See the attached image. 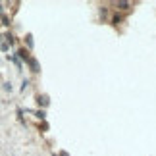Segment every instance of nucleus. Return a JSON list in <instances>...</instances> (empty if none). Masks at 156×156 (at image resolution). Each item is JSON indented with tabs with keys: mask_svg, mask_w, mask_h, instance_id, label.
I'll return each mask as SVG.
<instances>
[{
	"mask_svg": "<svg viewBox=\"0 0 156 156\" xmlns=\"http://www.w3.org/2000/svg\"><path fill=\"white\" fill-rule=\"evenodd\" d=\"M2 87H4V91H6V93H12V91H14V87H12V83H10V81H4V85H2Z\"/></svg>",
	"mask_w": 156,
	"mask_h": 156,
	"instance_id": "0eeeda50",
	"label": "nucleus"
},
{
	"mask_svg": "<svg viewBox=\"0 0 156 156\" xmlns=\"http://www.w3.org/2000/svg\"><path fill=\"white\" fill-rule=\"evenodd\" d=\"M37 104L43 106V108H46V106L50 104V98L46 97V94H37Z\"/></svg>",
	"mask_w": 156,
	"mask_h": 156,
	"instance_id": "7ed1b4c3",
	"label": "nucleus"
},
{
	"mask_svg": "<svg viewBox=\"0 0 156 156\" xmlns=\"http://www.w3.org/2000/svg\"><path fill=\"white\" fill-rule=\"evenodd\" d=\"M35 116H37L39 119H46V112L44 110H37V112H35Z\"/></svg>",
	"mask_w": 156,
	"mask_h": 156,
	"instance_id": "1a4fd4ad",
	"label": "nucleus"
},
{
	"mask_svg": "<svg viewBox=\"0 0 156 156\" xmlns=\"http://www.w3.org/2000/svg\"><path fill=\"white\" fill-rule=\"evenodd\" d=\"M27 87H29V79H23V83H21V93H25Z\"/></svg>",
	"mask_w": 156,
	"mask_h": 156,
	"instance_id": "f8f14e48",
	"label": "nucleus"
},
{
	"mask_svg": "<svg viewBox=\"0 0 156 156\" xmlns=\"http://www.w3.org/2000/svg\"><path fill=\"white\" fill-rule=\"evenodd\" d=\"M25 44H27V50H31L33 46H35V43H33V35H31V33L25 35Z\"/></svg>",
	"mask_w": 156,
	"mask_h": 156,
	"instance_id": "39448f33",
	"label": "nucleus"
},
{
	"mask_svg": "<svg viewBox=\"0 0 156 156\" xmlns=\"http://www.w3.org/2000/svg\"><path fill=\"white\" fill-rule=\"evenodd\" d=\"M119 21H122V16H119V14H116V16L112 17V23H114V25H118Z\"/></svg>",
	"mask_w": 156,
	"mask_h": 156,
	"instance_id": "9d476101",
	"label": "nucleus"
},
{
	"mask_svg": "<svg viewBox=\"0 0 156 156\" xmlns=\"http://www.w3.org/2000/svg\"><path fill=\"white\" fill-rule=\"evenodd\" d=\"M0 50H2V52H8V50H10L8 43H0Z\"/></svg>",
	"mask_w": 156,
	"mask_h": 156,
	"instance_id": "9b49d317",
	"label": "nucleus"
},
{
	"mask_svg": "<svg viewBox=\"0 0 156 156\" xmlns=\"http://www.w3.org/2000/svg\"><path fill=\"white\" fill-rule=\"evenodd\" d=\"M116 8H118V10H129L131 4H129V2H116Z\"/></svg>",
	"mask_w": 156,
	"mask_h": 156,
	"instance_id": "423d86ee",
	"label": "nucleus"
},
{
	"mask_svg": "<svg viewBox=\"0 0 156 156\" xmlns=\"http://www.w3.org/2000/svg\"><path fill=\"white\" fill-rule=\"evenodd\" d=\"M2 6H4V4H2V2H0V16H2V14H4V8H2Z\"/></svg>",
	"mask_w": 156,
	"mask_h": 156,
	"instance_id": "4468645a",
	"label": "nucleus"
},
{
	"mask_svg": "<svg viewBox=\"0 0 156 156\" xmlns=\"http://www.w3.org/2000/svg\"><path fill=\"white\" fill-rule=\"evenodd\" d=\"M8 60H12V62H14V64H16V68H17V69H20V71L23 69V64H21V60H20V58H17V56H16V54H12V56H8Z\"/></svg>",
	"mask_w": 156,
	"mask_h": 156,
	"instance_id": "20e7f679",
	"label": "nucleus"
},
{
	"mask_svg": "<svg viewBox=\"0 0 156 156\" xmlns=\"http://www.w3.org/2000/svg\"><path fill=\"white\" fill-rule=\"evenodd\" d=\"M29 68H31V71H33V73H39V71H41V66H39V62H37V58H29Z\"/></svg>",
	"mask_w": 156,
	"mask_h": 156,
	"instance_id": "f03ea898",
	"label": "nucleus"
},
{
	"mask_svg": "<svg viewBox=\"0 0 156 156\" xmlns=\"http://www.w3.org/2000/svg\"><path fill=\"white\" fill-rule=\"evenodd\" d=\"M0 17H2V25H4V27H10V17L6 16V14H2Z\"/></svg>",
	"mask_w": 156,
	"mask_h": 156,
	"instance_id": "6e6552de",
	"label": "nucleus"
},
{
	"mask_svg": "<svg viewBox=\"0 0 156 156\" xmlns=\"http://www.w3.org/2000/svg\"><path fill=\"white\" fill-rule=\"evenodd\" d=\"M54 156H69L68 152H60V154H54Z\"/></svg>",
	"mask_w": 156,
	"mask_h": 156,
	"instance_id": "ddd939ff",
	"label": "nucleus"
},
{
	"mask_svg": "<svg viewBox=\"0 0 156 156\" xmlns=\"http://www.w3.org/2000/svg\"><path fill=\"white\" fill-rule=\"evenodd\" d=\"M16 56L20 58V60H21V64H23V62H29V58H31V54H29V50H27V48H17Z\"/></svg>",
	"mask_w": 156,
	"mask_h": 156,
	"instance_id": "f257e3e1",
	"label": "nucleus"
}]
</instances>
